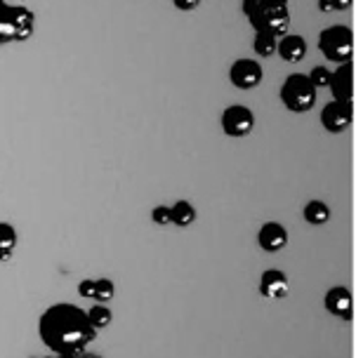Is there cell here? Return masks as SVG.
Instances as JSON below:
<instances>
[{
    "mask_svg": "<svg viewBox=\"0 0 356 358\" xmlns=\"http://www.w3.org/2000/svg\"><path fill=\"white\" fill-rule=\"evenodd\" d=\"M41 342L57 356H80L97 340V330L87 311L71 302L50 304L38 318Z\"/></svg>",
    "mask_w": 356,
    "mask_h": 358,
    "instance_id": "1",
    "label": "cell"
},
{
    "mask_svg": "<svg viewBox=\"0 0 356 358\" xmlns=\"http://www.w3.org/2000/svg\"><path fill=\"white\" fill-rule=\"evenodd\" d=\"M243 15L255 31H264L276 38L290 29V3L288 0H243Z\"/></svg>",
    "mask_w": 356,
    "mask_h": 358,
    "instance_id": "2",
    "label": "cell"
},
{
    "mask_svg": "<svg viewBox=\"0 0 356 358\" xmlns=\"http://www.w3.org/2000/svg\"><path fill=\"white\" fill-rule=\"evenodd\" d=\"M36 31V15L27 5L0 0V45L27 43Z\"/></svg>",
    "mask_w": 356,
    "mask_h": 358,
    "instance_id": "3",
    "label": "cell"
},
{
    "mask_svg": "<svg viewBox=\"0 0 356 358\" xmlns=\"http://www.w3.org/2000/svg\"><path fill=\"white\" fill-rule=\"evenodd\" d=\"M319 90L311 85V80L304 73H290L278 90V99L290 113H307L316 104Z\"/></svg>",
    "mask_w": 356,
    "mask_h": 358,
    "instance_id": "4",
    "label": "cell"
},
{
    "mask_svg": "<svg viewBox=\"0 0 356 358\" xmlns=\"http://www.w3.org/2000/svg\"><path fill=\"white\" fill-rule=\"evenodd\" d=\"M319 50L330 64H349L354 57V31L345 24H333L319 34Z\"/></svg>",
    "mask_w": 356,
    "mask_h": 358,
    "instance_id": "5",
    "label": "cell"
},
{
    "mask_svg": "<svg viewBox=\"0 0 356 358\" xmlns=\"http://www.w3.org/2000/svg\"><path fill=\"white\" fill-rule=\"evenodd\" d=\"M220 125L227 137L234 139L248 137V134L255 130V113H252V108H248L243 104H232L222 111Z\"/></svg>",
    "mask_w": 356,
    "mask_h": 358,
    "instance_id": "6",
    "label": "cell"
},
{
    "mask_svg": "<svg viewBox=\"0 0 356 358\" xmlns=\"http://www.w3.org/2000/svg\"><path fill=\"white\" fill-rule=\"evenodd\" d=\"M229 80H232L234 87L248 92V90H255V87L262 85L264 69H262V64H259L257 59L241 57V59H236L232 66H229Z\"/></svg>",
    "mask_w": 356,
    "mask_h": 358,
    "instance_id": "7",
    "label": "cell"
},
{
    "mask_svg": "<svg viewBox=\"0 0 356 358\" xmlns=\"http://www.w3.org/2000/svg\"><path fill=\"white\" fill-rule=\"evenodd\" d=\"M354 123V106L342 104V101H328L321 111V125L330 134L347 132Z\"/></svg>",
    "mask_w": 356,
    "mask_h": 358,
    "instance_id": "8",
    "label": "cell"
},
{
    "mask_svg": "<svg viewBox=\"0 0 356 358\" xmlns=\"http://www.w3.org/2000/svg\"><path fill=\"white\" fill-rule=\"evenodd\" d=\"M328 90L333 94V101L354 104V64H340L335 71H330Z\"/></svg>",
    "mask_w": 356,
    "mask_h": 358,
    "instance_id": "9",
    "label": "cell"
},
{
    "mask_svg": "<svg viewBox=\"0 0 356 358\" xmlns=\"http://www.w3.org/2000/svg\"><path fill=\"white\" fill-rule=\"evenodd\" d=\"M323 306H326L335 318H342V321H352L354 318V295L345 285L330 287L326 295H323Z\"/></svg>",
    "mask_w": 356,
    "mask_h": 358,
    "instance_id": "10",
    "label": "cell"
},
{
    "mask_svg": "<svg viewBox=\"0 0 356 358\" xmlns=\"http://www.w3.org/2000/svg\"><path fill=\"white\" fill-rule=\"evenodd\" d=\"M257 245L262 252H281L285 245H288V229L278 222H266L259 227L257 231Z\"/></svg>",
    "mask_w": 356,
    "mask_h": 358,
    "instance_id": "11",
    "label": "cell"
},
{
    "mask_svg": "<svg viewBox=\"0 0 356 358\" xmlns=\"http://www.w3.org/2000/svg\"><path fill=\"white\" fill-rule=\"evenodd\" d=\"M290 292V280L281 268H266L259 276V295L264 299H283Z\"/></svg>",
    "mask_w": 356,
    "mask_h": 358,
    "instance_id": "12",
    "label": "cell"
},
{
    "mask_svg": "<svg viewBox=\"0 0 356 358\" xmlns=\"http://www.w3.org/2000/svg\"><path fill=\"white\" fill-rule=\"evenodd\" d=\"M307 41L297 34H285L278 38V45H276V55L281 57L283 62L288 64H297L307 57Z\"/></svg>",
    "mask_w": 356,
    "mask_h": 358,
    "instance_id": "13",
    "label": "cell"
},
{
    "mask_svg": "<svg viewBox=\"0 0 356 358\" xmlns=\"http://www.w3.org/2000/svg\"><path fill=\"white\" fill-rule=\"evenodd\" d=\"M302 215L304 222L311 224V227H323V224L330 222V208L323 201H319V198H311L307 206H304Z\"/></svg>",
    "mask_w": 356,
    "mask_h": 358,
    "instance_id": "14",
    "label": "cell"
},
{
    "mask_svg": "<svg viewBox=\"0 0 356 358\" xmlns=\"http://www.w3.org/2000/svg\"><path fill=\"white\" fill-rule=\"evenodd\" d=\"M17 229L10 222H0V262H8L17 250Z\"/></svg>",
    "mask_w": 356,
    "mask_h": 358,
    "instance_id": "15",
    "label": "cell"
},
{
    "mask_svg": "<svg viewBox=\"0 0 356 358\" xmlns=\"http://www.w3.org/2000/svg\"><path fill=\"white\" fill-rule=\"evenodd\" d=\"M170 220H173L175 227H192V224L196 222V208L192 206L189 201H184V198H180V201L175 203L173 208H170Z\"/></svg>",
    "mask_w": 356,
    "mask_h": 358,
    "instance_id": "16",
    "label": "cell"
},
{
    "mask_svg": "<svg viewBox=\"0 0 356 358\" xmlns=\"http://www.w3.org/2000/svg\"><path fill=\"white\" fill-rule=\"evenodd\" d=\"M276 45H278V38L271 36V34H264V31H255V41H252V50H255L257 57H269L276 55Z\"/></svg>",
    "mask_w": 356,
    "mask_h": 358,
    "instance_id": "17",
    "label": "cell"
},
{
    "mask_svg": "<svg viewBox=\"0 0 356 358\" xmlns=\"http://www.w3.org/2000/svg\"><path fill=\"white\" fill-rule=\"evenodd\" d=\"M87 318H90V323L94 325V330H104L109 328V325L113 323V311L109 309L106 304H92L90 309H87Z\"/></svg>",
    "mask_w": 356,
    "mask_h": 358,
    "instance_id": "18",
    "label": "cell"
},
{
    "mask_svg": "<svg viewBox=\"0 0 356 358\" xmlns=\"http://www.w3.org/2000/svg\"><path fill=\"white\" fill-rule=\"evenodd\" d=\"M113 297H116V285H113V280H109V278L94 280V302L109 304Z\"/></svg>",
    "mask_w": 356,
    "mask_h": 358,
    "instance_id": "19",
    "label": "cell"
},
{
    "mask_svg": "<svg viewBox=\"0 0 356 358\" xmlns=\"http://www.w3.org/2000/svg\"><path fill=\"white\" fill-rule=\"evenodd\" d=\"M307 78L311 80V85H314L316 90L328 87V83H330V69L328 66H314Z\"/></svg>",
    "mask_w": 356,
    "mask_h": 358,
    "instance_id": "20",
    "label": "cell"
},
{
    "mask_svg": "<svg viewBox=\"0 0 356 358\" xmlns=\"http://www.w3.org/2000/svg\"><path fill=\"white\" fill-rule=\"evenodd\" d=\"M354 0H319L321 12H347L352 10Z\"/></svg>",
    "mask_w": 356,
    "mask_h": 358,
    "instance_id": "21",
    "label": "cell"
},
{
    "mask_svg": "<svg viewBox=\"0 0 356 358\" xmlns=\"http://www.w3.org/2000/svg\"><path fill=\"white\" fill-rule=\"evenodd\" d=\"M151 222L158 224V227H168V224H173L170 220V208L168 206H156L151 210Z\"/></svg>",
    "mask_w": 356,
    "mask_h": 358,
    "instance_id": "22",
    "label": "cell"
},
{
    "mask_svg": "<svg viewBox=\"0 0 356 358\" xmlns=\"http://www.w3.org/2000/svg\"><path fill=\"white\" fill-rule=\"evenodd\" d=\"M78 295L85 297V299H94V280L92 278H85L78 283Z\"/></svg>",
    "mask_w": 356,
    "mask_h": 358,
    "instance_id": "23",
    "label": "cell"
},
{
    "mask_svg": "<svg viewBox=\"0 0 356 358\" xmlns=\"http://www.w3.org/2000/svg\"><path fill=\"white\" fill-rule=\"evenodd\" d=\"M201 3H203V0H173V5L180 12H194V10H199Z\"/></svg>",
    "mask_w": 356,
    "mask_h": 358,
    "instance_id": "24",
    "label": "cell"
}]
</instances>
